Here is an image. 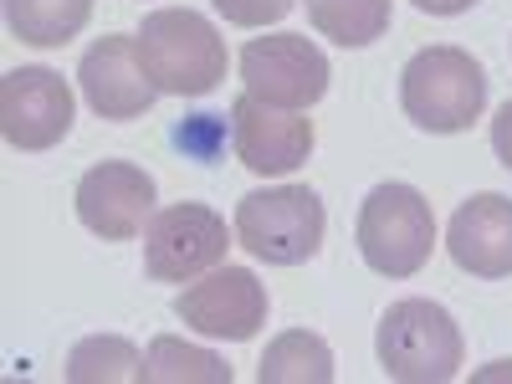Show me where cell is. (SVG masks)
Returning a JSON list of instances; mask_svg holds the SVG:
<instances>
[{
	"label": "cell",
	"instance_id": "1",
	"mask_svg": "<svg viewBox=\"0 0 512 384\" xmlns=\"http://www.w3.org/2000/svg\"><path fill=\"white\" fill-rule=\"evenodd\" d=\"M134 41L159 93L205 98L226 82V41L200 11H149Z\"/></svg>",
	"mask_w": 512,
	"mask_h": 384
},
{
	"label": "cell",
	"instance_id": "2",
	"mask_svg": "<svg viewBox=\"0 0 512 384\" xmlns=\"http://www.w3.org/2000/svg\"><path fill=\"white\" fill-rule=\"evenodd\" d=\"M400 108L425 134H461L487 108V72L461 47H425L400 72Z\"/></svg>",
	"mask_w": 512,
	"mask_h": 384
},
{
	"label": "cell",
	"instance_id": "3",
	"mask_svg": "<svg viewBox=\"0 0 512 384\" xmlns=\"http://www.w3.org/2000/svg\"><path fill=\"white\" fill-rule=\"evenodd\" d=\"M359 256L364 267L379 277H415L436 251V216L431 200H425L415 185H374L359 205V226H354Z\"/></svg>",
	"mask_w": 512,
	"mask_h": 384
},
{
	"label": "cell",
	"instance_id": "4",
	"mask_svg": "<svg viewBox=\"0 0 512 384\" xmlns=\"http://www.w3.org/2000/svg\"><path fill=\"white\" fill-rule=\"evenodd\" d=\"M374 354L400 384H446L461 369V328L431 297H405L379 318Z\"/></svg>",
	"mask_w": 512,
	"mask_h": 384
},
{
	"label": "cell",
	"instance_id": "5",
	"mask_svg": "<svg viewBox=\"0 0 512 384\" xmlns=\"http://www.w3.org/2000/svg\"><path fill=\"white\" fill-rule=\"evenodd\" d=\"M323 200L308 185H272L251 190L236 205V241L267 267H297L313 262L323 246Z\"/></svg>",
	"mask_w": 512,
	"mask_h": 384
},
{
	"label": "cell",
	"instance_id": "6",
	"mask_svg": "<svg viewBox=\"0 0 512 384\" xmlns=\"http://www.w3.org/2000/svg\"><path fill=\"white\" fill-rule=\"evenodd\" d=\"M226 221L200 200H180L154 210V221L144 231V272L154 282H195L200 272L226 262Z\"/></svg>",
	"mask_w": 512,
	"mask_h": 384
},
{
	"label": "cell",
	"instance_id": "7",
	"mask_svg": "<svg viewBox=\"0 0 512 384\" xmlns=\"http://www.w3.org/2000/svg\"><path fill=\"white\" fill-rule=\"evenodd\" d=\"M328 57L297 31H277V36H256L241 47V82L251 98L277 103L303 113L328 93Z\"/></svg>",
	"mask_w": 512,
	"mask_h": 384
},
{
	"label": "cell",
	"instance_id": "8",
	"mask_svg": "<svg viewBox=\"0 0 512 384\" xmlns=\"http://www.w3.org/2000/svg\"><path fill=\"white\" fill-rule=\"evenodd\" d=\"M0 134L21 154H41L72 134V88L52 67H16L0 77Z\"/></svg>",
	"mask_w": 512,
	"mask_h": 384
},
{
	"label": "cell",
	"instance_id": "9",
	"mask_svg": "<svg viewBox=\"0 0 512 384\" xmlns=\"http://www.w3.org/2000/svg\"><path fill=\"white\" fill-rule=\"evenodd\" d=\"M154 175L128 159H103L77 180V221L103 241H134L154 221Z\"/></svg>",
	"mask_w": 512,
	"mask_h": 384
},
{
	"label": "cell",
	"instance_id": "10",
	"mask_svg": "<svg viewBox=\"0 0 512 384\" xmlns=\"http://www.w3.org/2000/svg\"><path fill=\"white\" fill-rule=\"evenodd\" d=\"M175 318L205 338L246 344L267 323V287L246 267H216L210 277H200L195 287H185L175 297Z\"/></svg>",
	"mask_w": 512,
	"mask_h": 384
},
{
	"label": "cell",
	"instance_id": "11",
	"mask_svg": "<svg viewBox=\"0 0 512 384\" xmlns=\"http://www.w3.org/2000/svg\"><path fill=\"white\" fill-rule=\"evenodd\" d=\"M77 88L88 98V108L108 123H128V118H144L159 98V88L149 82L144 62H139V41L134 36H103L93 41L77 62Z\"/></svg>",
	"mask_w": 512,
	"mask_h": 384
},
{
	"label": "cell",
	"instance_id": "12",
	"mask_svg": "<svg viewBox=\"0 0 512 384\" xmlns=\"http://www.w3.org/2000/svg\"><path fill=\"white\" fill-rule=\"evenodd\" d=\"M231 149L251 175H292L313 154V123L292 108L241 93L231 103Z\"/></svg>",
	"mask_w": 512,
	"mask_h": 384
},
{
	"label": "cell",
	"instance_id": "13",
	"mask_svg": "<svg viewBox=\"0 0 512 384\" xmlns=\"http://www.w3.org/2000/svg\"><path fill=\"white\" fill-rule=\"evenodd\" d=\"M446 251L461 272H472L482 282L512 277V200L497 190L461 200L446 226Z\"/></svg>",
	"mask_w": 512,
	"mask_h": 384
},
{
	"label": "cell",
	"instance_id": "14",
	"mask_svg": "<svg viewBox=\"0 0 512 384\" xmlns=\"http://www.w3.org/2000/svg\"><path fill=\"white\" fill-rule=\"evenodd\" d=\"M88 16L93 0H6V26L26 47H67Z\"/></svg>",
	"mask_w": 512,
	"mask_h": 384
},
{
	"label": "cell",
	"instance_id": "15",
	"mask_svg": "<svg viewBox=\"0 0 512 384\" xmlns=\"http://www.w3.org/2000/svg\"><path fill=\"white\" fill-rule=\"evenodd\" d=\"M256 379L262 384H328L333 379V349L318 333L292 328V333H282V338L267 344Z\"/></svg>",
	"mask_w": 512,
	"mask_h": 384
},
{
	"label": "cell",
	"instance_id": "16",
	"mask_svg": "<svg viewBox=\"0 0 512 384\" xmlns=\"http://www.w3.org/2000/svg\"><path fill=\"white\" fill-rule=\"evenodd\" d=\"M308 21L338 47H374L390 31V0H308Z\"/></svg>",
	"mask_w": 512,
	"mask_h": 384
},
{
	"label": "cell",
	"instance_id": "17",
	"mask_svg": "<svg viewBox=\"0 0 512 384\" xmlns=\"http://www.w3.org/2000/svg\"><path fill=\"white\" fill-rule=\"evenodd\" d=\"M144 384H231V364L164 333L144 354Z\"/></svg>",
	"mask_w": 512,
	"mask_h": 384
},
{
	"label": "cell",
	"instance_id": "18",
	"mask_svg": "<svg viewBox=\"0 0 512 384\" xmlns=\"http://www.w3.org/2000/svg\"><path fill=\"white\" fill-rule=\"evenodd\" d=\"M67 379L72 384H113V379H134L144 384V354L118 333H98L82 338V344L67 354Z\"/></svg>",
	"mask_w": 512,
	"mask_h": 384
},
{
	"label": "cell",
	"instance_id": "19",
	"mask_svg": "<svg viewBox=\"0 0 512 384\" xmlns=\"http://www.w3.org/2000/svg\"><path fill=\"white\" fill-rule=\"evenodd\" d=\"M175 149H185V154L200 159V164L221 159V149H226V118H210V113L180 118V123H175Z\"/></svg>",
	"mask_w": 512,
	"mask_h": 384
},
{
	"label": "cell",
	"instance_id": "20",
	"mask_svg": "<svg viewBox=\"0 0 512 384\" xmlns=\"http://www.w3.org/2000/svg\"><path fill=\"white\" fill-rule=\"evenodd\" d=\"M231 26H272V21H282L297 0H210Z\"/></svg>",
	"mask_w": 512,
	"mask_h": 384
},
{
	"label": "cell",
	"instance_id": "21",
	"mask_svg": "<svg viewBox=\"0 0 512 384\" xmlns=\"http://www.w3.org/2000/svg\"><path fill=\"white\" fill-rule=\"evenodd\" d=\"M492 154L512 169V98L497 108V118H492Z\"/></svg>",
	"mask_w": 512,
	"mask_h": 384
},
{
	"label": "cell",
	"instance_id": "22",
	"mask_svg": "<svg viewBox=\"0 0 512 384\" xmlns=\"http://www.w3.org/2000/svg\"><path fill=\"white\" fill-rule=\"evenodd\" d=\"M415 11H425V16H461V11H472L477 0H410Z\"/></svg>",
	"mask_w": 512,
	"mask_h": 384
}]
</instances>
